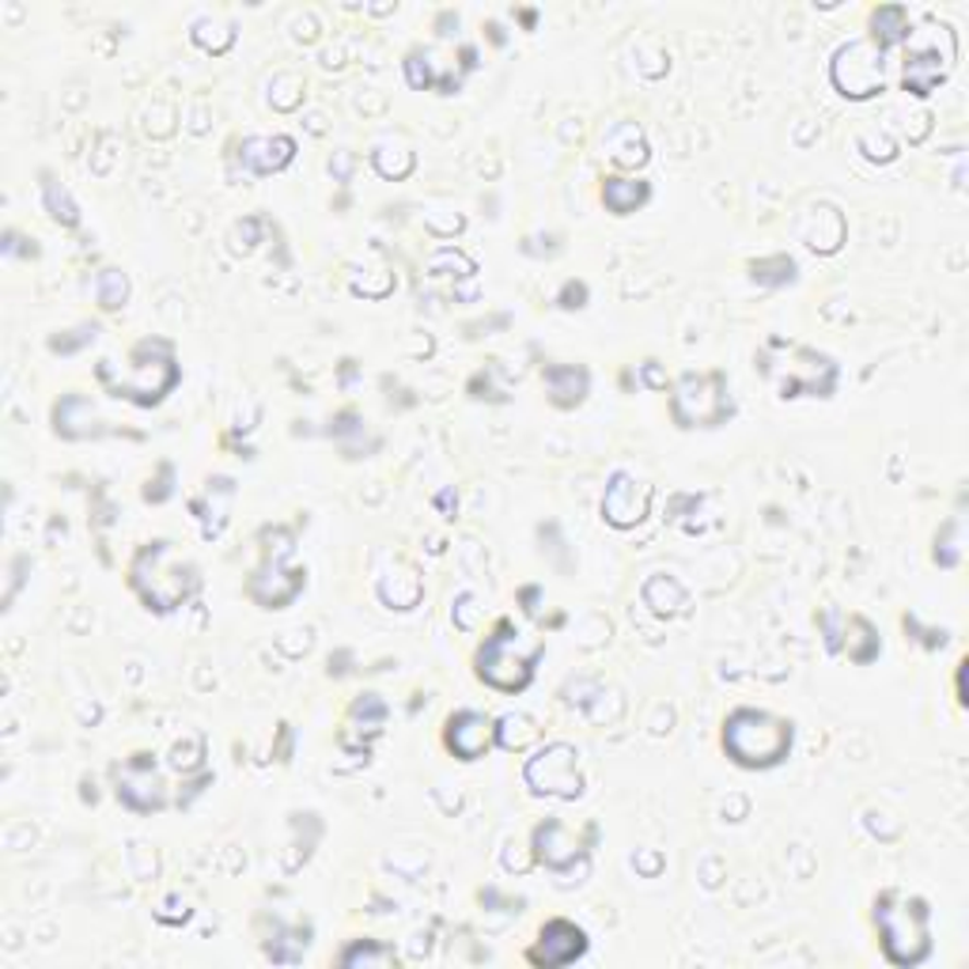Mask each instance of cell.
Returning <instances> with one entry per match:
<instances>
[{"mask_svg": "<svg viewBox=\"0 0 969 969\" xmlns=\"http://www.w3.org/2000/svg\"><path fill=\"white\" fill-rule=\"evenodd\" d=\"M796 743V724L765 709H735L724 724V750L743 769L781 765Z\"/></svg>", "mask_w": 969, "mask_h": 969, "instance_id": "cell-1", "label": "cell"}, {"mask_svg": "<svg viewBox=\"0 0 969 969\" xmlns=\"http://www.w3.org/2000/svg\"><path fill=\"white\" fill-rule=\"evenodd\" d=\"M928 901L924 897H901L894 890H886L875 901V924L883 950L894 966H920L932 950L928 940Z\"/></svg>", "mask_w": 969, "mask_h": 969, "instance_id": "cell-2", "label": "cell"}, {"mask_svg": "<svg viewBox=\"0 0 969 969\" xmlns=\"http://www.w3.org/2000/svg\"><path fill=\"white\" fill-rule=\"evenodd\" d=\"M133 587L148 602V610L167 614L197 591V568L182 561L171 542H152L133 561Z\"/></svg>", "mask_w": 969, "mask_h": 969, "instance_id": "cell-3", "label": "cell"}, {"mask_svg": "<svg viewBox=\"0 0 969 969\" xmlns=\"http://www.w3.org/2000/svg\"><path fill=\"white\" fill-rule=\"evenodd\" d=\"M538 655H542V640L523 637L519 629H512V625L504 622L481 645L474 663H478V678L484 686L500 689V694H519V689H527L530 678H535Z\"/></svg>", "mask_w": 969, "mask_h": 969, "instance_id": "cell-4", "label": "cell"}, {"mask_svg": "<svg viewBox=\"0 0 969 969\" xmlns=\"http://www.w3.org/2000/svg\"><path fill=\"white\" fill-rule=\"evenodd\" d=\"M674 420L682 428H716L735 413L727 394V379L720 371H686L671 394Z\"/></svg>", "mask_w": 969, "mask_h": 969, "instance_id": "cell-5", "label": "cell"}, {"mask_svg": "<svg viewBox=\"0 0 969 969\" xmlns=\"http://www.w3.org/2000/svg\"><path fill=\"white\" fill-rule=\"evenodd\" d=\"M266 542H269L266 545V565L254 572V579H250V587H246V591H250V599L258 602V606L281 610V606H289L299 591H304L307 572L284 565V561L292 557V530H284V527L266 530Z\"/></svg>", "mask_w": 969, "mask_h": 969, "instance_id": "cell-6", "label": "cell"}, {"mask_svg": "<svg viewBox=\"0 0 969 969\" xmlns=\"http://www.w3.org/2000/svg\"><path fill=\"white\" fill-rule=\"evenodd\" d=\"M523 781L535 796L550 799H579L584 796V773H579V753L572 743H550L523 765Z\"/></svg>", "mask_w": 969, "mask_h": 969, "instance_id": "cell-7", "label": "cell"}, {"mask_svg": "<svg viewBox=\"0 0 969 969\" xmlns=\"http://www.w3.org/2000/svg\"><path fill=\"white\" fill-rule=\"evenodd\" d=\"M830 81L845 99H871L883 95L886 73H883V50L871 38H856V42L841 46L830 61Z\"/></svg>", "mask_w": 969, "mask_h": 969, "instance_id": "cell-8", "label": "cell"}, {"mask_svg": "<svg viewBox=\"0 0 969 969\" xmlns=\"http://www.w3.org/2000/svg\"><path fill=\"white\" fill-rule=\"evenodd\" d=\"M955 58H958L955 30H950L947 23H940V27H935L932 42H928V46H912L909 58H905V73H901L905 91H912L917 99L932 95L935 87H940L950 76V69H955Z\"/></svg>", "mask_w": 969, "mask_h": 969, "instance_id": "cell-9", "label": "cell"}, {"mask_svg": "<svg viewBox=\"0 0 969 969\" xmlns=\"http://www.w3.org/2000/svg\"><path fill=\"white\" fill-rule=\"evenodd\" d=\"M651 507V484L633 478V474L617 470L606 484V496H602V519L617 530H633L648 519Z\"/></svg>", "mask_w": 969, "mask_h": 969, "instance_id": "cell-10", "label": "cell"}, {"mask_svg": "<svg viewBox=\"0 0 969 969\" xmlns=\"http://www.w3.org/2000/svg\"><path fill=\"white\" fill-rule=\"evenodd\" d=\"M584 950H587V932H584V928H576L572 920H550V924L542 928V935H538V943L527 950V958L535 966L557 969V966L576 962Z\"/></svg>", "mask_w": 969, "mask_h": 969, "instance_id": "cell-11", "label": "cell"}, {"mask_svg": "<svg viewBox=\"0 0 969 969\" xmlns=\"http://www.w3.org/2000/svg\"><path fill=\"white\" fill-rule=\"evenodd\" d=\"M133 360H137L133 364V376L125 379V383H118V394H125V398H133L137 405H156L179 383V368H174L171 353H163L160 360H140V356L133 353Z\"/></svg>", "mask_w": 969, "mask_h": 969, "instance_id": "cell-12", "label": "cell"}, {"mask_svg": "<svg viewBox=\"0 0 969 969\" xmlns=\"http://www.w3.org/2000/svg\"><path fill=\"white\" fill-rule=\"evenodd\" d=\"M443 738H447V750L455 753V758L478 761L484 758V750L496 743V724H492L489 716H481V712L463 709L447 720V735Z\"/></svg>", "mask_w": 969, "mask_h": 969, "instance_id": "cell-13", "label": "cell"}, {"mask_svg": "<svg viewBox=\"0 0 969 969\" xmlns=\"http://www.w3.org/2000/svg\"><path fill=\"white\" fill-rule=\"evenodd\" d=\"M118 799L133 810H160L163 807V784L156 781V765L137 753L130 765L118 773Z\"/></svg>", "mask_w": 969, "mask_h": 969, "instance_id": "cell-14", "label": "cell"}, {"mask_svg": "<svg viewBox=\"0 0 969 969\" xmlns=\"http://www.w3.org/2000/svg\"><path fill=\"white\" fill-rule=\"evenodd\" d=\"M535 856L553 871H568L576 860H584L587 848L584 841L576 837L572 830H565L561 822H542L535 830Z\"/></svg>", "mask_w": 969, "mask_h": 969, "instance_id": "cell-15", "label": "cell"}, {"mask_svg": "<svg viewBox=\"0 0 969 969\" xmlns=\"http://www.w3.org/2000/svg\"><path fill=\"white\" fill-rule=\"evenodd\" d=\"M292 156H296V140L292 137H250V140H243V148H240L243 167L254 174L284 171V167L292 163Z\"/></svg>", "mask_w": 969, "mask_h": 969, "instance_id": "cell-16", "label": "cell"}, {"mask_svg": "<svg viewBox=\"0 0 969 969\" xmlns=\"http://www.w3.org/2000/svg\"><path fill=\"white\" fill-rule=\"evenodd\" d=\"M542 383L557 409H572V405H579L587 398L591 376H587V368H579V364H545Z\"/></svg>", "mask_w": 969, "mask_h": 969, "instance_id": "cell-17", "label": "cell"}, {"mask_svg": "<svg viewBox=\"0 0 969 969\" xmlns=\"http://www.w3.org/2000/svg\"><path fill=\"white\" fill-rule=\"evenodd\" d=\"M602 148L617 167H645L651 160L645 130L637 122H614L606 133H602Z\"/></svg>", "mask_w": 969, "mask_h": 969, "instance_id": "cell-18", "label": "cell"}, {"mask_svg": "<svg viewBox=\"0 0 969 969\" xmlns=\"http://www.w3.org/2000/svg\"><path fill=\"white\" fill-rule=\"evenodd\" d=\"M640 599H645V606L655 617H678V614H686V610H689L686 587H682L674 576H651V579H645V587H640Z\"/></svg>", "mask_w": 969, "mask_h": 969, "instance_id": "cell-19", "label": "cell"}, {"mask_svg": "<svg viewBox=\"0 0 969 969\" xmlns=\"http://www.w3.org/2000/svg\"><path fill=\"white\" fill-rule=\"evenodd\" d=\"M53 425H58V436L65 440H84V436H95V405L84 398V394H69V398L58 402L53 409Z\"/></svg>", "mask_w": 969, "mask_h": 969, "instance_id": "cell-20", "label": "cell"}, {"mask_svg": "<svg viewBox=\"0 0 969 969\" xmlns=\"http://www.w3.org/2000/svg\"><path fill=\"white\" fill-rule=\"evenodd\" d=\"M909 38H912L909 12H905L901 4H883L871 12V42H875L883 53L897 42H909Z\"/></svg>", "mask_w": 969, "mask_h": 969, "instance_id": "cell-21", "label": "cell"}, {"mask_svg": "<svg viewBox=\"0 0 969 969\" xmlns=\"http://www.w3.org/2000/svg\"><path fill=\"white\" fill-rule=\"evenodd\" d=\"M648 197H651V189H648V182H640V179H606L602 182V205H606L614 217H629V212H637Z\"/></svg>", "mask_w": 969, "mask_h": 969, "instance_id": "cell-22", "label": "cell"}, {"mask_svg": "<svg viewBox=\"0 0 969 969\" xmlns=\"http://www.w3.org/2000/svg\"><path fill=\"white\" fill-rule=\"evenodd\" d=\"M420 594H425V584H420V576L413 568H398V576L387 572L379 579V599L391 610H413L420 602Z\"/></svg>", "mask_w": 969, "mask_h": 969, "instance_id": "cell-23", "label": "cell"}, {"mask_svg": "<svg viewBox=\"0 0 969 969\" xmlns=\"http://www.w3.org/2000/svg\"><path fill=\"white\" fill-rule=\"evenodd\" d=\"M42 197H46V209H50V217L58 220L61 228H76V224H81V209H76V201L69 197V189L61 186L53 174H42Z\"/></svg>", "mask_w": 969, "mask_h": 969, "instance_id": "cell-24", "label": "cell"}, {"mask_svg": "<svg viewBox=\"0 0 969 969\" xmlns=\"http://www.w3.org/2000/svg\"><path fill=\"white\" fill-rule=\"evenodd\" d=\"M538 738V727L530 716H523V712H504V716L496 720V743L504 746V750H523V746H530Z\"/></svg>", "mask_w": 969, "mask_h": 969, "instance_id": "cell-25", "label": "cell"}, {"mask_svg": "<svg viewBox=\"0 0 969 969\" xmlns=\"http://www.w3.org/2000/svg\"><path fill=\"white\" fill-rule=\"evenodd\" d=\"M95 292H99L102 311H118V307H125V299H130V277H125L122 269H102V273L95 277Z\"/></svg>", "mask_w": 969, "mask_h": 969, "instance_id": "cell-26", "label": "cell"}, {"mask_svg": "<svg viewBox=\"0 0 969 969\" xmlns=\"http://www.w3.org/2000/svg\"><path fill=\"white\" fill-rule=\"evenodd\" d=\"M194 42L209 53H224V50H232V42H235V27L224 20H197Z\"/></svg>", "mask_w": 969, "mask_h": 969, "instance_id": "cell-27", "label": "cell"}, {"mask_svg": "<svg viewBox=\"0 0 969 969\" xmlns=\"http://www.w3.org/2000/svg\"><path fill=\"white\" fill-rule=\"evenodd\" d=\"M750 277L765 289H776V284H792L796 281V261L788 254H776V258H761L750 266Z\"/></svg>", "mask_w": 969, "mask_h": 969, "instance_id": "cell-28", "label": "cell"}, {"mask_svg": "<svg viewBox=\"0 0 969 969\" xmlns=\"http://www.w3.org/2000/svg\"><path fill=\"white\" fill-rule=\"evenodd\" d=\"M394 962H398L394 947H379V943L356 940L353 947L341 950V966H348V969H356V966H394Z\"/></svg>", "mask_w": 969, "mask_h": 969, "instance_id": "cell-29", "label": "cell"}, {"mask_svg": "<svg viewBox=\"0 0 969 969\" xmlns=\"http://www.w3.org/2000/svg\"><path fill=\"white\" fill-rule=\"evenodd\" d=\"M848 629L856 633V637H848V659H856V663H871V659L879 655V637L875 629H871L863 617H848Z\"/></svg>", "mask_w": 969, "mask_h": 969, "instance_id": "cell-30", "label": "cell"}, {"mask_svg": "<svg viewBox=\"0 0 969 969\" xmlns=\"http://www.w3.org/2000/svg\"><path fill=\"white\" fill-rule=\"evenodd\" d=\"M371 163H376V171L383 174V179H405V174L413 171V152H405V148L398 145V148H391V145H383V148H376V152H371Z\"/></svg>", "mask_w": 969, "mask_h": 969, "instance_id": "cell-31", "label": "cell"}, {"mask_svg": "<svg viewBox=\"0 0 969 969\" xmlns=\"http://www.w3.org/2000/svg\"><path fill=\"white\" fill-rule=\"evenodd\" d=\"M353 716H356V720H364V724H368L371 731H379V724H383V720H387V704L379 701L376 694H364L360 701L353 704Z\"/></svg>", "mask_w": 969, "mask_h": 969, "instance_id": "cell-32", "label": "cell"}, {"mask_svg": "<svg viewBox=\"0 0 969 969\" xmlns=\"http://www.w3.org/2000/svg\"><path fill=\"white\" fill-rule=\"evenodd\" d=\"M958 523H947L943 527V538H935V561H940L943 568H955L958 565Z\"/></svg>", "mask_w": 969, "mask_h": 969, "instance_id": "cell-33", "label": "cell"}, {"mask_svg": "<svg viewBox=\"0 0 969 969\" xmlns=\"http://www.w3.org/2000/svg\"><path fill=\"white\" fill-rule=\"evenodd\" d=\"M405 76H409V84L417 87V91H425L428 84H432V58H425V53H409L405 58Z\"/></svg>", "mask_w": 969, "mask_h": 969, "instance_id": "cell-34", "label": "cell"}, {"mask_svg": "<svg viewBox=\"0 0 969 969\" xmlns=\"http://www.w3.org/2000/svg\"><path fill=\"white\" fill-rule=\"evenodd\" d=\"M99 338V326H81V330H73L65 338V333H61V338H50V348L53 353H76V348L81 345H87V341H95Z\"/></svg>", "mask_w": 969, "mask_h": 969, "instance_id": "cell-35", "label": "cell"}, {"mask_svg": "<svg viewBox=\"0 0 969 969\" xmlns=\"http://www.w3.org/2000/svg\"><path fill=\"white\" fill-rule=\"evenodd\" d=\"M557 304L565 307V311H579V307H587V284L584 281H568L565 289H561Z\"/></svg>", "mask_w": 969, "mask_h": 969, "instance_id": "cell-36", "label": "cell"}, {"mask_svg": "<svg viewBox=\"0 0 969 969\" xmlns=\"http://www.w3.org/2000/svg\"><path fill=\"white\" fill-rule=\"evenodd\" d=\"M156 920H163V924H179V920H189V905L182 901V897H167L163 909H156Z\"/></svg>", "mask_w": 969, "mask_h": 969, "instance_id": "cell-37", "label": "cell"}, {"mask_svg": "<svg viewBox=\"0 0 969 969\" xmlns=\"http://www.w3.org/2000/svg\"><path fill=\"white\" fill-rule=\"evenodd\" d=\"M167 481H171V466L163 463V466H160V481H156V489H152V484H148V489H145V500H167V496H171V484H167Z\"/></svg>", "mask_w": 969, "mask_h": 969, "instance_id": "cell-38", "label": "cell"}, {"mask_svg": "<svg viewBox=\"0 0 969 969\" xmlns=\"http://www.w3.org/2000/svg\"><path fill=\"white\" fill-rule=\"evenodd\" d=\"M905 625H909V629H917V625H912V617H905ZM920 640H924L928 648H943V645H947V633H924Z\"/></svg>", "mask_w": 969, "mask_h": 969, "instance_id": "cell-39", "label": "cell"}, {"mask_svg": "<svg viewBox=\"0 0 969 969\" xmlns=\"http://www.w3.org/2000/svg\"><path fill=\"white\" fill-rule=\"evenodd\" d=\"M645 383H648V387H666V376L655 368V360H648V364H645Z\"/></svg>", "mask_w": 969, "mask_h": 969, "instance_id": "cell-40", "label": "cell"}, {"mask_svg": "<svg viewBox=\"0 0 969 969\" xmlns=\"http://www.w3.org/2000/svg\"><path fill=\"white\" fill-rule=\"evenodd\" d=\"M966 663H958V704H966Z\"/></svg>", "mask_w": 969, "mask_h": 969, "instance_id": "cell-41", "label": "cell"}, {"mask_svg": "<svg viewBox=\"0 0 969 969\" xmlns=\"http://www.w3.org/2000/svg\"><path fill=\"white\" fill-rule=\"evenodd\" d=\"M523 602H527V614H535V602H538V587H527V591H523Z\"/></svg>", "mask_w": 969, "mask_h": 969, "instance_id": "cell-42", "label": "cell"}]
</instances>
